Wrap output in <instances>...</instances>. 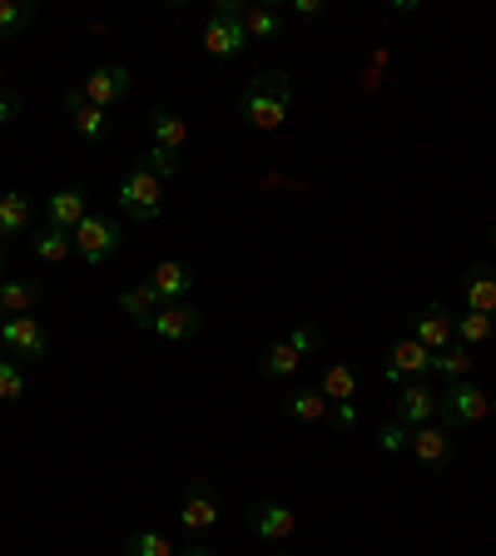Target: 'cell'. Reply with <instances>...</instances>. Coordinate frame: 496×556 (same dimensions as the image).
Instances as JSON below:
<instances>
[{
    "label": "cell",
    "instance_id": "obj_1",
    "mask_svg": "<svg viewBox=\"0 0 496 556\" xmlns=\"http://www.w3.org/2000/svg\"><path fill=\"white\" fill-rule=\"evenodd\" d=\"M288 109H293V85L284 70H263L259 80L238 95V115L253 125V130H284Z\"/></svg>",
    "mask_w": 496,
    "mask_h": 556
},
{
    "label": "cell",
    "instance_id": "obj_2",
    "mask_svg": "<svg viewBox=\"0 0 496 556\" xmlns=\"http://www.w3.org/2000/svg\"><path fill=\"white\" fill-rule=\"evenodd\" d=\"M244 0H219L209 11V25H204V55L209 60H234L238 50L248 46V30H244Z\"/></svg>",
    "mask_w": 496,
    "mask_h": 556
},
{
    "label": "cell",
    "instance_id": "obj_3",
    "mask_svg": "<svg viewBox=\"0 0 496 556\" xmlns=\"http://www.w3.org/2000/svg\"><path fill=\"white\" fill-rule=\"evenodd\" d=\"M119 209L130 214L134 224H159V214H165V179H154L144 165H134L130 174L119 179Z\"/></svg>",
    "mask_w": 496,
    "mask_h": 556
},
{
    "label": "cell",
    "instance_id": "obj_4",
    "mask_svg": "<svg viewBox=\"0 0 496 556\" xmlns=\"http://www.w3.org/2000/svg\"><path fill=\"white\" fill-rule=\"evenodd\" d=\"M119 244H125V229H119V219H105V214H84L80 229H75V254H80L90 269L115 259Z\"/></svg>",
    "mask_w": 496,
    "mask_h": 556
},
{
    "label": "cell",
    "instance_id": "obj_5",
    "mask_svg": "<svg viewBox=\"0 0 496 556\" xmlns=\"http://www.w3.org/2000/svg\"><path fill=\"white\" fill-rule=\"evenodd\" d=\"M303 353H318V328H313V323H298L288 338H278V344L263 348V358H259L263 378H293L298 363H303Z\"/></svg>",
    "mask_w": 496,
    "mask_h": 556
},
{
    "label": "cell",
    "instance_id": "obj_6",
    "mask_svg": "<svg viewBox=\"0 0 496 556\" xmlns=\"http://www.w3.org/2000/svg\"><path fill=\"white\" fill-rule=\"evenodd\" d=\"M492 413V398L477 383H447V392H438V417H447V427H477Z\"/></svg>",
    "mask_w": 496,
    "mask_h": 556
},
{
    "label": "cell",
    "instance_id": "obj_7",
    "mask_svg": "<svg viewBox=\"0 0 496 556\" xmlns=\"http://www.w3.org/2000/svg\"><path fill=\"white\" fill-rule=\"evenodd\" d=\"M0 344L11 348V358H21V363H45L50 358V333L40 319H5L0 323Z\"/></svg>",
    "mask_w": 496,
    "mask_h": 556
},
{
    "label": "cell",
    "instance_id": "obj_8",
    "mask_svg": "<svg viewBox=\"0 0 496 556\" xmlns=\"http://www.w3.org/2000/svg\"><path fill=\"white\" fill-rule=\"evenodd\" d=\"M80 90H84L90 105L115 109V105H125V100L134 95V75H130V65H100V70H90L80 80Z\"/></svg>",
    "mask_w": 496,
    "mask_h": 556
},
{
    "label": "cell",
    "instance_id": "obj_9",
    "mask_svg": "<svg viewBox=\"0 0 496 556\" xmlns=\"http://www.w3.org/2000/svg\"><path fill=\"white\" fill-rule=\"evenodd\" d=\"M318 392L332 403V417H338V427L348 432V427L357 423V408H353V398H357V373H353V363H328V367H323Z\"/></svg>",
    "mask_w": 496,
    "mask_h": 556
},
{
    "label": "cell",
    "instance_id": "obj_10",
    "mask_svg": "<svg viewBox=\"0 0 496 556\" xmlns=\"http://www.w3.org/2000/svg\"><path fill=\"white\" fill-rule=\"evenodd\" d=\"M422 373H432V353H427L417 338H397V344L388 348V363H382V378L388 383H417Z\"/></svg>",
    "mask_w": 496,
    "mask_h": 556
},
{
    "label": "cell",
    "instance_id": "obj_11",
    "mask_svg": "<svg viewBox=\"0 0 496 556\" xmlns=\"http://www.w3.org/2000/svg\"><path fill=\"white\" fill-rule=\"evenodd\" d=\"M65 115H70L75 134H80L84 144H105L109 140V109L90 105L80 85H75V90H65Z\"/></svg>",
    "mask_w": 496,
    "mask_h": 556
},
{
    "label": "cell",
    "instance_id": "obj_12",
    "mask_svg": "<svg viewBox=\"0 0 496 556\" xmlns=\"http://www.w3.org/2000/svg\"><path fill=\"white\" fill-rule=\"evenodd\" d=\"M179 521H184V532H194V536L219 527V497H213L209 482H190V492L179 502Z\"/></svg>",
    "mask_w": 496,
    "mask_h": 556
},
{
    "label": "cell",
    "instance_id": "obj_13",
    "mask_svg": "<svg viewBox=\"0 0 496 556\" xmlns=\"http://www.w3.org/2000/svg\"><path fill=\"white\" fill-rule=\"evenodd\" d=\"M199 328H204V313L194 303H165L149 323V333H159L165 344H190V338H199Z\"/></svg>",
    "mask_w": 496,
    "mask_h": 556
},
{
    "label": "cell",
    "instance_id": "obj_14",
    "mask_svg": "<svg viewBox=\"0 0 496 556\" xmlns=\"http://www.w3.org/2000/svg\"><path fill=\"white\" fill-rule=\"evenodd\" d=\"M413 338L427 348V353H442V348L457 338V319H452L442 303H427L417 308V319H413Z\"/></svg>",
    "mask_w": 496,
    "mask_h": 556
},
{
    "label": "cell",
    "instance_id": "obj_15",
    "mask_svg": "<svg viewBox=\"0 0 496 556\" xmlns=\"http://www.w3.org/2000/svg\"><path fill=\"white\" fill-rule=\"evenodd\" d=\"M407 452H413L422 467H447L452 462V438H447V427H438V423H427V427H413L407 432Z\"/></svg>",
    "mask_w": 496,
    "mask_h": 556
},
{
    "label": "cell",
    "instance_id": "obj_16",
    "mask_svg": "<svg viewBox=\"0 0 496 556\" xmlns=\"http://www.w3.org/2000/svg\"><path fill=\"white\" fill-rule=\"evenodd\" d=\"M248 527H253L259 542H288L293 527H298V517L284 507V502H259V507L248 512Z\"/></svg>",
    "mask_w": 496,
    "mask_h": 556
},
{
    "label": "cell",
    "instance_id": "obj_17",
    "mask_svg": "<svg viewBox=\"0 0 496 556\" xmlns=\"http://www.w3.org/2000/svg\"><path fill=\"white\" fill-rule=\"evenodd\" d=\"M45 303V284L40 279H5L0 284V313L5 319H25V313H36Z\"/></svg>",
    "mask_w": 496,
    "mask_h": 556
},
{
    "label": "cell",
    "instance_id": "obj_18",
    "mask_svg": "<svg viewBox=\"0 0 496 556\" xmlns=\"http://www.w3.org/2000/svg\"><path fill=\"white\" fill-rule=\"evenodd\" d=\"M438 417V392L422 388V383H402L397 392V423L402 427H427Z\"/></svg>",
    "mask_w": 496,
    "mask_h": 556
},
{
    "label": "cell",
    "instance_id": "obj_19",
    "mask_svg": "<svg viewBox=\"0 0 496 556\" xmlns=\"http://www.w3.org/2000/svg\"><path fill=\"white\" fill-rule=\"evenodd\" d=\"M90 214V194L84 190H60V194H50L45 199V219H50V229H65V234H75L80 229V219Z\"/></svg>",
    "mask_w": 496,
    "mask_h": 556
},
{
    "label": "cell",
    "instance_id": "obj_20",
    "mask_svg": "<svg viewBox=\"0 0 496 556\" xmlns=\"http://www.w3.org/2000/svg\"><path fill=\"white\" fill-rule=\"evenodd\" d=\"M149 284H154V294H159V303H184V294L194 288V269L179 259H165V263H154Z\"/></svg>",
    "mask_w": 496,
    "mask_h": 556
},
{
    "label": "cell",
    "instance_id": "obj_21",
    "mask_svg": "<svg viewBox=\"0 0 496 556\" xmlns=\"http://www.w3.org/2000/svg\"><path fill=\"white\" fill-rule=\"evenodd\" d=\"M30 224H36V199L25 190L0 194V238H21Z\"/></svg>",
    "mask_w": 496,
    "mask_h": 556
},
{
    "label": "cell",
    "instance_id": "obj_22",
    "mask_svg": "<svg viewBox=\"0 0 496 556\" xmlns=\"http://www.w3.org/2000/svg\"><path fill=\"white\" fill-rule=\"evenodd\" d=\"M119 308H125V319L134 323V328H149L154 313H159V294H154V284L144 279V284H130V288H119Z\"/></svg>",
    "mask_w": 496,
    "mask_h": 556
},
{
    "label": "cell",
    "instance_id": "obj_23",
    "mask_svg": "<svg viewBox=\"0 0 496 556\" xmlns=\"http://www.w3.org/2000/svg\"><path fill=\"white\" fill-rule=\"evenodd\" d=\"M467 313H486V319H496V269L467 273Z\"/></svg>",
    "mask_w": 496,
    "mask_h": 556
},
{
    "label": "cell",
    "instance_id": "obj_24",
    "mask_svg": "<svg viewBox=\"0 0 496 556\" xmlns=\"http://www.w3.org/2000/svg\"><path fill=\"white\" fill-rule=\"evenodd\" d=\"M284 413L293 417V423H323V417L332 413V403H328V398H323L318 388H298V392H288Z\"/></svg>",
    "mask_w": 496,
    "mask_h": 556
},
{
    "label": "cell",
    "instance_id": "obj_25",
    "mask_svg": "<svg viewBox=\"0 0 496 556\" xmlns=\"http://www.w3.org/2000/svg\"><path fill=\"white\" fill-rule=\"evenodd\" d=\"M30 254H36L40 263H65L75 254V234H65V229H40L36 238H30Z\"/></svg>",
    "mask_w": 496,
    "mask_h": 556
},
{
    "label": "cell",
    "instance_id": "obj_26",
    "mask_svg": "<svg viewBox=\"0 0 496 556\" xmlns=\"http://www.w3.org/2000/svg\"><path fill=\"white\" fill-rule=\"evenodd\" d=\"M472 363L477 358H472V348L467 344H447L442 353H432V373H442L447 383H461L467 373H472Z\"/></svg>",
    "mask_w": 496,
    "mask_h": 556
},
{
    "label": "cell",
    "instance_id": "obj_27",
    "mask_svg": "<svg viewBox=\"0 0 496 556\" xmlns=\"http://www.w3.org/2000/svg\"><path fill=\"white\" fill-rule=\"evenodd\" d=\"M154 144H165V150H184V140H190V119L174 115V109H154Z\"/></svg>",
    "mask_w": 496,
    "mask_h": 556
},
{
    "label": "cell",
    "instance_id": "obj_28",
    "mask_svg": "<svg viewBox=\"0 0 496 556\" xmlns=\"http://www.w3.org/2000/svg\"><path fill=\"white\" fill-rule=\"evenodd\" d=\"M244 30H248V40H273L284 30V11H273V5H248Z\"/></svg>",
    "mask_w": 496,
    "mask_h": 556
},
{
    "label": "cell",
    "instance_id": "obj_29",
    "mask_svg": "<svg viewBox=\"0 0 496 556\" xmlns=\"http://www.w3.org/2000/svg\"><path fill=\"white\" fill-rule=\"evenodd\" d=\"M30 21H36V5H30V0H0V40L21 36Z\"/></svg>",
    "mask_w": 496,
    "mask_h": 556
},
{
    "label": "cell",
    "instance_id": "obj_30",
    "mask_svg": "<svg viewBox=\"0 0 496 556\" xmlns=\"http://www.w3.org/2000/svg\"><path fill=\"white\" fill-rule=\"evenodd\" d=\"M492 333H496V319H486V313H461L457 319V344H467V348L492 344Z\"/></svg>",
    "mask_w": 496,
    "mask_h": 556
},
{
    "label": "cell",
    "instance_id": "obj_31",
    "mask_svg": "<svg viewBox=\"0 0 496 556\" xmlns=\"http://www.w3.org/2000/svg\"><path fill=\"white\" fill-rule=\"evenodd\" d=\"M144 169H149L154 179H174L179 169H184V154L179 150H165V144H149V150H144V159H140Z\"/></svg>",
    "mask_w": 496,
    "mask_h": 556
},
{
    "label": "cell",
    "instance_id": "obj_32",
    "mask_svg": "<svg viewBox=\"0 0 496 556\" xmlns=\"http://www.w3.org/2000/svg\"><path fill=\"white\" fill-rule=\"evenodd\" d=\"M125 556H179V552L169 546V536H165V532L144 527V532H134L130 542H125Z\"/></svg>",
    "mask_w": 496,
    "mask_h": 556
},
{
    "label": "cell",
    "instance_id": "obj_33",
    "mask_svg": "<svg viewBox=\"0 0 496 556\" xmlns=\"http://www.w3.org/2000/svg\"><path fill=\"white\" fill-rule=\"evenodd\" d=\"M21 398H25V373H21V363L0 358V403H21Z\"/></svg>",
    "mask_w": 496,
    "mask_h": 556
},
{
    "label": "cell",
    "instance_id": "obj_34",
    "mask_svg": "<svg viewBox=\"0 0 496 556\" xmlns=\"http://www.w3.org/2000/svg\"><path fill=\"white\" fill-rule=\"evenodd\" d=\"M407 432H413V427L388 423V427H382V432H378V442H382V448H388V452H402V448H407Z\"/></svg>",
    "mask_w": 496,
    "mask_h": 556
},
{
    "label": "cell",
    "instance_id": "obj_35",
    "mask_svg": "<svg viewBox=\"0 0 496 556\" xmlns=\"http://www.w3.org/2000/svg\"><path fill=\"white\" fill-rule=\"evenodd\" d=\"M21 109H25V100L15 95V90H0V125H15Z\"/></svg>",
    "mask_w": 496,
    "mask_h": 556
},
{
    "label": "cell",
    "instance_id": "obj_36",
    "mask_svg": "<svg viewBox=\"0 0 496 556\" xmlns=\"http://www.w3.org/2000/svg\"><path fill=\"white\" fill-rule=\"evenodd\" d=\"M288 11H293L298 21H313V15H318L323 5H318V0H293V5H288Z\"/></svg>",
    "mask_w": 496,
    "mask_h": 556
},
{
    "label": "cell",
    "instance_id": "obj_37",
    "mask_svg": "<svg viewBox=\"0 0 496 556\" xmlns=\"http://www.w3.org/2000/svg\"><path fill=\"white\" fill-rule=\"evenodd\" d=\"M179 556H213V552H209V546H204V542H194L190 552H179Z\"/></svg>",
    "mask_w": 496,
    "mask_h": 556
},
{
    "label": "cell",
    "instance_id": "obj_38",
    "mask_svg": "<svg viewBox=\"0 0 496 556\" xmlns=\"http://www.w3.org/2000/svg\"><path fill=\"white\" fill-rule=\"evenodd\" d=\"M0 284H5V249H0Z\"/></svg>",
    "mask_w": 496,
    "mask_h": 556
},
{
    "label": "cell",
    "instance_id": "obj_39",
    "mask_svg": "<svg viewBox=\"0 0 496 556\" xmlns=\"http://www.w3.org/2000/svg\"><path fill=\"white\" fill-rule=\"evenodd\" d=\"M0 90H5V65H0Z\"/></svg>",
    "mask_w": 496,
    "mask_h": 556
},
{
    "label": "cell",
    "instance_id": "obj_40",
    "mask_svg": "<svg viewBox=\"0 0 496 556\" xmlns=\"http://www.w3.org/2000/svg\"><path fill=\"white\" fill-rule=\"evenodd\" d=\"M492 413H496V398H492Z\"/></svg>",
    "mask_w": 496,
    "mask_h": 556
},
{
    "label": "cell",
    "instance_id": "obj_41",
    "mask_svg": "<svg viewBox=\"0 0 496 556\" xmlns=\"http://www.w3.org/2000/svg\"><path fill=\"white\" fill-rule=\"evenodd\" d=\"M0 348H5V344H0Z\"/></svg>",
    "mask_w": 496,
    "mask_h": 556
}]
</instances>
